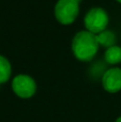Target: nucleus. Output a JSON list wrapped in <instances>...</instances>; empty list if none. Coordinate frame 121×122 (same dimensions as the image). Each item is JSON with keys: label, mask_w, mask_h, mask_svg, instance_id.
Returning <instances> with one entry per match:
<instances>
[{"label": "nucleus", "mask_w": 121, "mask_h": 122, "mask_svg": "<svg viewBox=\"0 0 121 122\" xmlns=\"http://www.w3.org/2000/svg\"><path fill=\"white\" fill-rule=\"evenodd\" d=\"M100 44L96 39V34L81 30L74 36L72 40V51L77 60L88 62L94 58L99 51Z\"/></svg>", "instance_id": "1"}, {"label": "nucleus", "mask_w": 121, "mask_h": 122, "mask_svg": "<svg viewBox=\"0 0 121 122\" xmlns=\"http://www.w3.org/2000/svg\"><path fill=\"white\" fill-rule=\"evenodd\" d=\"M109 23V16L107 12L101 6L91 8L84 17V25L86 30L94 34H99L106 30Z\"/></svg>", "instance_id": "2"}, {"label": "nucleus", "mask_w": 121, "mask_h": 122, "mask_svg": "<svg viewBox=\"0 0 121 122\" xmlns=\"http://www.w3.org/2000/svg\"><path fill=\"white\" fill-rule=\"evenodd\" d=\"M81 0H58L55 5V17L61 25H71L79 14Z\"/></svg>", "instance_id": "3"}, {"label": "nucleus", "mask_w": 121, "mask_h": 122, "mask_svg": "<svg viewBox=\"0 0 121 122\" xmlns=\"http://www.w3.org/2000/svg\"><path fill=\"white\" fill-rule=\"evenodd\" d=\"M12 89L17 97L21 99H29L35 93L36 84L31 76L19 74L13 78Z\"/></svg>", "instance_id": "4"}, {"label": "nucleus", "mask_w": 121, "mask_h": 122, "mask_svg": "<svg viewBox=\"0 0 121 122\" xmlns=\"http://www.w3.org/2000/svg\"><path fill=\"white\" fill-rule=\"evenodd\" d=\"M103 88L109 93H116L121 90V69L111 67L108 69L102 77Z\"/></svg>", "instance_id": "5"}, {"label": "nucleus", "mask_w": 121, "mask_h": 122, "mask_svg": "<svg viewBox=\"0 0 121 122\" xmlns=\"http://www.w3.org/2000/svg\"><path fill=\"white\" fill-rule=\"evenodd\" d=\"M96 39H98L100 46L106 47V48L114 46L116 44V41H117L116 34L111 30H104L101 33L96 34Z\"/></svg>", "instance_id": "6"}, {"label": "nucleus", "mask_w": 121, "mask_h": 122, "mask_svg": "<svg viewBox=\"0 0 121 122\" xmlns=\"http://www.w3.org/2000/svg\"><path fill=\"white\" fill-rule=\"evenodd\" d=\"M104 59L108 64H118L121 62V47L114 45L105 51Z\"/></svg>", "instance_id": "7"}, {"label": "nucleus", "mask_w": 121, "mask_h": 122, "mask_svg": "<svg viewBox=\"0 0 121 122\" xmlns=\"http://www.w3.org/2000/svg\"><path fill=\"white\" fill-rule=\"evenodd\" d=\"M11 73H12V67L10 61L0 55V84L8 81L11 77Z\"/></svg>", "instance_id": "8"}, {"label": "nucleus", "mask_w": 121, "mask_h": 122, "mask_svg": "<svg viewBox=\"0 0 121 122\" xmlns=\"http://www.w3.org/2000/svg\"><path fill=\"white\" fill-rule=\"evenodd\" d=\"M116 122H121V117H119V118L116 120Z\"/></svg>", "instance_id": "9"}, {"label": "nucleus", "mask_w": 121, "mask_h": 122, "mask_svg": "<svg viewBox=\"0 0 121 122\" xmlns=\"http://www.w3.org/2000/svg\"><path fill=\"white\" fill-rule=\"evenodd\" d=\"M117 2H119V3H121V0H116Z\"/></svg>", "instance_id": "10"}]
</instances>
